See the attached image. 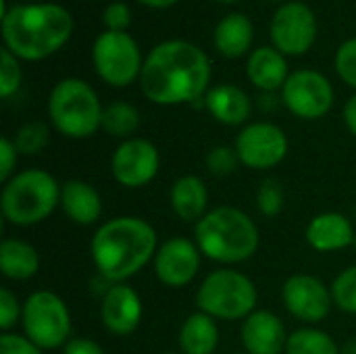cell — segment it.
Returning a JSON list of instances; mask_svg holds the SVG:
<instances>
[{
	"label": "cell",
	"instance_id": "14",
	"mask_svg": "<svg viewBox=\"0 0 356 354\" xmlns=\"http://www.w3.org/2000/svg\"><path fill=\"white\" fill-rule=\"evenodd\" d=\"M161 169L159 148L146 138L123 140L111 156V173L123 188H144Z\"/></svg>",
	"mask_w": 356,
	"mask_h": 354
},
{
	"label": "cell",
	"instance_id": "19",
	"mask_svg": "<svg viewBox=\"0 0 356 354\" xmlns=\"http://www.w3.org/2000/svg\"><path fill=\"white\" fill-rule=\"evenodd\" d=\"M204 106L213 119L229 127L248 125V119L252 115L250 96L234 83L213 86L204 96Z\"/></svg>",
	"mask_w": 356,
	"mask_h": 354
},
{
	"label": "cell",
	"instance_id": "46",
	"mask_svg": "<svg viewBox=\"0 0 356 354\" xmlns=\"http://www.w3.org/2000/svg\"><path fill=\"white\" fill-rule=\"evenodd\" d=\"M353 246H355V248H356V236H355V244H353Z\"/></svg>",
	"mask_w": 356,
	"mask_h": 354
},
{
	"label": "cell",
	"instance_id": "37",
	"mask_svg": "<svg viewBox=\"0 0 356 354\" xmlns=\"http://www.w3.org/2000/svg\"><path fill=\"white\" fill-rule=\"evenodd\" d=\"M17 156H19V150H17L15 142L6 136L0 138V182L2 184H6L15 175Z\"/></svg>",
	"mask_w": 356,
	"mask_h": 354
},
{
	"label": "cell",
	"instance_id": "34",
	"mask_svg": "<svg viewBox=\"0 0 356 354\" xmlns=\"http://www.w3.org/2000/svg\"><path fill=\"white\" fill-rule=\"evenodd\" d=\"M21 315H23V305L19 303V298L8 288H2L0 290V330L4 334L10 332L17 325V321H21Z\"/></svg>",
	"mask_w": 356,
	"mask_h": 354
},
{
	"label": "cell",
	"instance_id": "24",
	"mask_svg": "<svg viewBox=\"0 0 356 354\" xmlns=\"http://www.w3.org/2000/svg\"><path fill=\"white\" fill-rule=\"evenodd\" d=\"M219 346L217 319L202 311L186 317L179 328V348L184 354H213Z\"/></svg>",
	"mask_w": 356,
	"mask_h": 354
},
{
	"label": "cell",
	"instance_id": "33",
	"mask_svg": "<svg viewBox=\"0 0 356 354\" xmlns=\"http://www.w3.org/2000/svg\"><path fill=\"white\" fill-rule=\"evenodd\" d=\"M334 67H336L338 77L346 86L356 90V38H350L340 44V48L336 50Z\"/></svg>",
	"mask_w": 356,
	"mask_h": 354
},
{
	"label": "cell",
	"instance_id": "36",
	"mask_svg": "<svg viewBox=\"0 0 356 354\" xmlns=\"http://www.w3.org/2000/svg\"><path fill=\"white\" fill-rule=\"evenodd\" d=\"M0 354H44L42 348H38L31 340L25 336L6 332L0 336Z\"/></svg>",
	"mask_w": 356,
	"mask_h": 354
},
{
	"label": "cell",
	"instance_id": "6",
	"mask_svg": "<svg viewBox=\"0 0 356 354\" xmlns=\"http://www.w3.org/2000/svg\"><path fill=\"white\" fill-rule=\"evenodd\" d=\"M102 113L96 90L79 77L60 79L48 96L52 127L71 140L92 138L102 127Z\"/></svg>",
	"mask_w": 356,
	"mask_h": 354
},
{
	"label": "cell",
	"instance_id": "13",
	"mask_svg": "<svg viewBox=\"0 0 356 354\" xmlns=\"http://www.w3.org/2000/svg\"><path fill=\"white\" fill-rule=\"evenodd\" d=\"M282 300L286 311L307 325L327 319L334 307L332 288L309 273H294L284 282Z\"/></svg>",
	"mask_w": 356,
	"mask_h": 354
},
{
	"label": "cell",
	"instance_id": "3",
	"mask_svg": "<svg viewBox=\"0 0 356 354\" xmlns=\"http://www.w3.org/2000/svg\"><path fill=\"white\" fill-rule=\"evenodd\" d=\"M156 250V232L142 217H115L102 223L90 242L94 267L111 284H125L140 273L154 261Z\"/></svg>",
	"mask_w": 356,
	"mask_h": 354
},
{
	"label": "cell",
	"instance_id": "32",
	"mask_svg": "<svg viewBox=\"0 0 356 354\" xmlns=\"http://www.w3.org/2000/svg\"><path fill=\"white\" fill-rule=\"evenodd\" d=\"M204 165H207L211 175L227 177V175H232L236 171V167L240 165V159H238L236 148H232V146H215V148L209 150V154L204 159Z\"/></svg>",
	"mask_w": 356,
	"mask_h": 354
},
{
	"label": "cell",
	"instance_id": "1",
	"mask_svg": "<svg viewBox=\"0 0 356 354\" xmlns=\"http://www.w3.org/2000/svg\"><path fill=\"white\" fill-rule=\"evenodd\" d=\"M211 75L207 52L190 40L173 38L159 42L144 56L140 88L159 106L194 104L211 90Z\"/></svg>",
	"mask_w": 356,
	"mask_h": 354
},
{
	"label": "cell",
	"instance_id": "26",
	"mask_svg": "<svg viewBox=\"0 0 356 354\" xmlns=\"http://www.w3.org/2000/svg\"><path fill=\"white\" fill-rule=\"evenodd\" d=\"M140 127V111L125 102V100H115L104 106L102 113V129L121 140H129Z\"/></svg>",
	"mask_w": 356,
	"mask_h": 354
},
{
	"label": "cell",
	"instance_id": "40",
	"mask_svg": "<svg viewBox=\"0 0 356 354\" xmlns=\"http://www.w3.org/2000/svg\"><path fill=\"white\" fill-rule=\"evenodd\" d=\"M138 2L144 6H150V8H169V6L177 4V0H138Z\"/></svg>",
	"mask_w": 356,
	"mask_h": 354
},
{
	"label": "cell",
	"instance_id": "17",
	"mask_svg": "<svg viewBox=\"0 0 356 354\" xmlns=\"http://www.w3.org/2000/svg\"><path fill=\"white\" fill-rule=\"evenodd\" d=\"M242 344L246 354H282L290 334L284 321L271 311H254L242 323Z\"/></svg>",
	"mask_w": 356,
	"mask_h": 354
},
{
	"label": "cell",
	"instance_id": "39",
	"mask_svg": "<svg viewBox=\"0 0 356 354\" xmlns=\"http://www.w3.org/2000/svg\"><path fill=\"white\" fill-rule=\"evenodd\" d=\"M342 117H344V123L348 127V131L356 138V94H353L346 104H344V111H342Z\"/></svg>",
	"mask_w": 356,
	"mask_h": 354
},
{
	"label": "cell",
	"instance_id": "45",
	"mask_svg": "<svg viewBox=\"0 0 356 354\" xmlns=\"http://www.w3.org/2000/svg\"><path fill=\"white\" fill-rule=\"evenodd\" d=\"M267 2H282V0H267Z\"/></svg>",
	"mask_w": 356,
	"mask_h": 354
},
{
	"label": "cell",
	"instance_id": "4",
	"mask_svg": "<svg viewBox=\"0 0 356 354\" xmlns=\"http://www.w3.org/2000/svg\"><path fill=\"white\" fill-rule=\"evenodd\" d=\"M194 242L200 252L221 265L244 263L259 250V227L242 209L217 207L194 225Z\"/></svg>",
	"mask_w": 356,
	"mask_h": 354
},
{
	"label": "cell",
	"instance_id": "42",
	"mask_svg": "<svg viewBox=\"0 0 356 354\" xmlns=\"http://www.w3.org/2000/svg\"><path fill=\"white\" fill-rule=\"evenodd\" d=\"M340 354H356V340H350L346 342L342 348H340Z\"/></svg>",
	"mask_w": 356,
	"mask_h": 354
},
{
	"label": "cell",
	"instance_id": "41",
	"mask_svg": "<svg viewBox=\"0 0 356 354\" xmlns=\"http://www.w3.org/2000/svg\"><path fill=\"white\" fill-rule=\"evenodd\" d=\"M261 106L265 111H273L275 108V92H263L261 96Z\"/></svg>",
	"mask_w": 356,
	"mask_h": 354
},
{
	"label": "cell",
	"instance_id": "31",
	"mask_svg": "<svg viewBox=\"0 0 356 354\" xmlns=\"http://www.w3.org/2000/svg\"><path fill=\"white\" fill-rule=\"evenodd\" d=\"M21 61L6 48L0 50V98H10L21 88Z\"/></svg>",
	"mask_w": 356,
	"mask_h": 354
},
{
	"label": "cell",
	"instance_id": "28",
	"mask_svg": "<svg viewBox=\"0 0 356 354\" xmlns=\"http://www.w3.org/2000/svg\"><path fill=\"white\" fill-rule=\"evenodd\" d=\"M48 140H50V129L42 121H29V123H25L23 127H19V131L13 138L19 154H25V156L40 154L46 148Z\"/></svg>",
	"mask_w": 356,
	"mask_h": 354
},
{
	"label": "cell",
	"instance_id": "43",
	"mask_svg": "<svg viewBox=\"0 0 356 354\" xmlns=\"http://www.w3.org/2000/svg\"><path fill=\"white\" fill-rule=\"evenodd\" d=\"M217 2H221V4H236V2H240V0H217Z\"/></svg>",
	"mask_w": 356,
	"mask_h": 354
},
{
	"label": "cell",
	"instance_id": "2",
	"mask_svg": "<svg viewBox=\"0 0 356 354\" xmlns=\"http://www.w3.org/2000/svg\"><path fill=\"white\" fill-rule=\"evenodd\" d=\"M2 42L19 61H44L58 52L73 35L71 13L54 2H23L8 6L2 0Z\"/></svg>",
	"mask_w": 356,
	"mask_h": 354
},
{
	"label": "cell",
	"instance_id": "29",
	"mask_svg": "<svg viewBox=\"0 0 356 354\" xmlns=\"http://www.w3.org/2000/svg\"><path fill=\"white\" fill-rule=\"evenodd\" d=\"M332 288V296H334V305L344 311L356 315V265L346 267L330 286Z\"/></svg>",
	"mask_w": 356,
	"mask_h": 354
},
{
	"label": "cell",
	"instance_id": "35",
	"mask_svg": "<svg viewBox=\"0 0 356 354\" xmlns=\"http://www.w3.org/2000/svg\"><path fill=\"white\" fill-rule=\"evenodd\" d=\"M102 23L106 31H127L131 25V8L125 2H111L102 13Z\"/></svg>",
	"mask_w": 356,
	"mask_h": 354
},
{
	"label": "cell",
	"instance_id": "44",
	"mask_svg": "<svg viewBox=\"0 0 356 354\" xmlns=\"http://www.w3.org/2000/svg\"><path fill=\"white\" fill-rule=\"evenodd\" d=\"M27 2H44V0H27Z\"/></svg>",
	"mask_w": 356,
	"mask_h": 354
},
{
	"label": "cell",
	"instance_id": "20",
	"mask_svg": "<svg viewBox=\"0 0 356 354\" xmlns=\"http://www.w3.org/2000/svg\"><path fill=\"white\" fill-rule=\"evenodd\" d=\"M246 75L261 92H277L290 77L288 61L275 46H261L246 61Z\"/></svg>",
	"mask_w": 356,
	"mask_h": 354
},
{
	"label": "cell",
	"instance_id": "5",
	"mask_svg": "<svg viewBox=\"0 0 356 354\" xmlns=\"http://www.w3.org/2000/svg\"><path fill=\"white\" fill-rule=\"evenodd\" d=\"M60 207V184L44 169H23L2 188L0 211L10 225L29 227L48 219Z\"/></svg>",
	"mask_w": 356,
	"mask_h": 354
},
{
	"label": "cell",
	"instance_id": "22",
	"mask_svg": "<svg viewBox=\"0 0 356 354\" xmlns=\"http://www.w3.org/2000/svg\"><path fill=\"white\" fill-rule=\"evenodd\" d=\"M169 202L181 221L198 223L209 213V190L198 175H184L173 182Z\"/></svg>",
	"mask_w": 356,
	"mask_h": 354
},
{
	"label": "cell",
	"instance_id": "30",
	"mask_svg": "<svg viewBox=\"0 0 356 354\" xmlns=\"http://www.w3.org/2000/svg\"><path fill=\"white\" fill-rule=\"evenodd\" d=\"M284 204H286V194H284L282 182L275 177H267L257 192V207H259L261 215L277 217L282 213Z\"/></svg>",
	"mask_w": 356,
	"mask_h": 354
},
{
	"label": "cell",
	"instance_id": "27",
	"mask_svg": "<svg viewBox=\"0 0 356 354\" xmlns=\"http://www.w3.org/2000/svg\"><path fill=\"white\" fill-rule=\"evenodd\" d=\"M286 354H340V346L323 330L300 328L290 334Z\"/></svg>",
	"mask_w": 356,
	"mask_h": 354
},
{
	"label": "cell",
	"instance_id": "7",
	"mask_svg": "<svg viewBox=\"0 0 356 354\" xmlns=\"http://www.w3.org/2000/svg\"><path fill=\"white\" fill-rule=\"evenodd\" d=\"M257 303L259 292L254 282L236 269H217L209 273L196 292L198 311L221 321L246 319L254 313Z\"/></svg>",
	"mask_w": 356,
	"mask_h": 354
},
{
	"label": "cell",
	"instance_id": "25",
	"mask_svg": "<svg viewBox=\"0 0 356 354\" xmlns=\"http://www.w3.org/2000/svg\"><path fill=\"white\" fill-rule=\"evenodd\" d=\"M0 271L8 280L25 282L40 271V255L29 242L6 238L0 242Z\"/></svg>",
	"mask_w": 356,
	"mask_h": 354
},
{
	"label": "cell",
	"instance_id": "38",
	"mask_svg": "<svg viewBox=\"0 0 356 354\" xmlns=\"http://www.w3.org/2000/svg\"><path fill=\"white\" fill-rule=\"evenodd\" d=\"M63 354H104V348L90 338H71L63 346Z\"/></svg>",
	"mask_w": 356,
	"mask_h": 354
},
{
	"label": "cell",
	"instance_id": "12",
	"mask_svg": "<svg viewBox=\"0 0 356 354\" xmlns=\"http://www.w3.org/2000/svg\"><path fill=\"white\" fill-rule=\"evenodd\" d=\"M238 159L244 167L265 171L277 167L288 156L286 131L269 121H254L242 127L234 144Z\"/></svg>",
	"mask_w": 356,
	"mask_h": 354
},
{
	"label": "cell",
	"instance_id": "21",
	"mask_svg": "<svg viewBox=\"0 0 356 354\" xmlns=\"http://www.w3.org/2000/svg\"><path fill=\"white\" fill-rule=\"evenodd\" d=\"M60 209L73 223L92 225L102 215V196L92 184L69 179L60 184Z\"/></svg>",
	"mask_w": 356,
	"mask_h": 354
},
{
	"label": "cell",
	"instance_id": "15",
	"mask_svg": "<svg viewBox=\"0 0 356 354\" xmlns=\"http://www.w3.org/2000/svg\"><path fill=\"white\" fill-rule=\"evenodd\" d=\"M200 257L202 252L196 246V242L184 236L169 238L159 246L152 261L156 280L167 288L188 286L200 271Z\"/></svg>",
	"mask_w": 356,
	"mask_h": 354
},
{
	"label": "cell",
	"instance_id": "8",
	"mask_svg": "<svg viewBox=\"0 0 356 354\" xmlns=\"http://www.w3.org/2000/svg\"><path fill=\"white\" fill-rule=\"evenodd\" d=\"M21 325L23 336L42 351L60 348L71 340V313L67 303L50 290H38L25 298Z\"/></svg>",
	"mask_w": 356,
	"mask_h": 354
},
{
	"label": "cell",
	"instance_id": "23",
	"mask_svg": "<svg viewBox=\"0 0 356 354\" xmlns=\"http://www.w3.org/2000/svg\"><path fill=\"white\" fill-rule=\"evenodd\" d=\"M252 40H254V25L242 13L225 15L217 23L213 33V44L217 52L225 58H240L248 54Z\"/></svg>",
	"mask_w": 356,
	"mask_h": 354
},
{
	"label": "cell",
	"instance_id": "16",
	"mask_svg": "<svg viewBox=\"0 0 356 354\" xmlns=\"http://www.w3.org/2000/svg\"><path fill=\"white\" fill-rule=\"evenodd\" d=\"M144 307L140 294L127 284H113L100 300V321L113 336L134 334L142 321Z\"/></svg>",
	"mask_w": 356,
	"mask_h": 354
},
{
	"label": "cell",
	"instance_id": "18",
	"mask_svg": "<svg viewBox=\"0 0 356 354\" xmlns=\"http://www.w3.org/2000/svg\"><path fill=\"white\" fill-rule=\"evenodd\" d=\"M307 242L317 252H336L355 244V227L342 213L327 211L315 215L307 225Z\"/></svg>",
	"mask_w": 356,
	"mask_h": 354
},
{
	"label": "cell",
	"instance_id": "10",
	"mask_svg": "<svg viewBox=\"0 0 356 354\" xmlns=\"http://www.w3.org/2000/svg\"><path fill=\"white\" fill-rule=\"evenodd\" d=\"M336 100L332 81L315 69L292 71L282 88L284 106L298 119L315 121L325 117Z\"/></svg>",
	"mask_w": 356,
	"mask_h": 354
},
{
	"label": "cell",
	"instance_id": "9",
	"mask_svg": "<svg viewBox=\"0 0 356 354\" xmlns=\"http://www.w3.org/2000/svg\"><path fill=\"white\" fill-rule=\"evenodd\" d=\"M92 65L96 75L113 86L127 88L140 81L144 56L134 35L127 31H102L92 46Z\"/></svg>",
	"mask_w": 356,
	"mask_h": 354
},
{
	"label": "cell",
	"instance_id": "47",
	"mask_svg": "<svg viewBox=\"0 0 356 354\" xmlns=\"http://www.w3.org/2000/svg\"><path fill=\"white\" fill-rule=\"evenodd\" d=\"M163 354H177V353H163Z\"/></svg>",
	"mask_w": 356,
	"mask_h": 354
},
{
	"label": "cell",
	"instance_id": "11",
	"mask_svg": "<svg viewBox=\"0 0 356 354\" xmlns=\"http://www.w3.org/2000/svg\"><path fill=\"white\" fill-rule=\"evenodd\" d=\"M317 17L313 8L300 0L284 2L269 25L271 44L284 56H302L307 54L317 40Z\"/></svg>",
	"mask_w": 356,
	"mask_h": 354
}]
</instances>
